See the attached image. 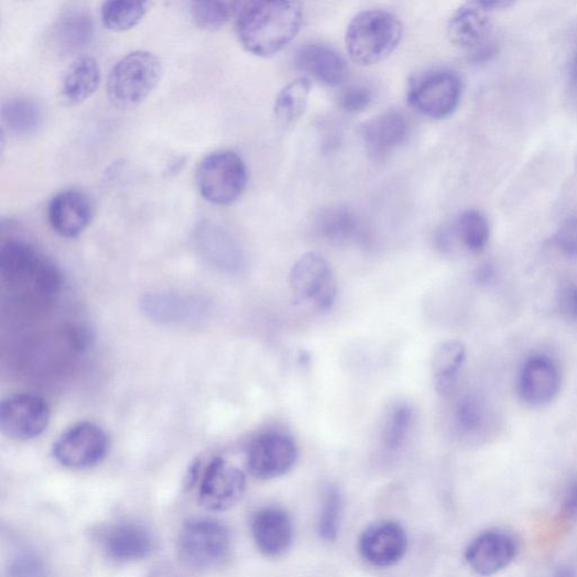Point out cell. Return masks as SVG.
I'll return each mask as SVG.
<instances>
[{"mask_svg":"<svg viewBox=\"0 0 577 577\" xmlns=\"http://www.w3.org/2000/svg\"><path fill=\"white\" fill-rule=\"evenodd\" d=\"M304 9L298 2H249L236 18V34L244 50L272 57L291 44L302 30Z\"/></svg>","mask_w":577,"mask_h":577,"instance_id":"obj_1","label":"cell"},{"mask_svg":"<svg viewBox=\"0 0 577 577\" xmlns=\"http://www.w3.org/2000/svg\"><path fill=\"white\" fill-rule=\"evenodd\" d=\"M0 272L8 284L32 297L51 298L62 286L58 268L21 239L4 243L0 251Z\"/></svg>","mask_w":577,"mask_h":577,"instance_id":"obj_2","label":"cell"},{"mask_svg":"<svg viewBox=\"0 0 577 577\" xmlns=\"http://www.w3.org/2000/svg\"><path fill=\"white\" fill-rule=\"evenodd\" d=\"M402 36L403 24L394 14L382 10L364 11L348 26L347 51L356 64L372 66L390 57Z\"/></svg>","mask_w":577,"mask_h":577,"instance_id":"obj_3","label":"cell"},{"mask_svg":"<svg viewBox=\"0 0 577 577\" xmlns=\"http://www.w3.org/2000/svg\"><path fill=\"white\" fill-rule=\"evenodd\" d=\"M161 76L162 64L154 54L132 52L121 58L109 75V100L120 110L134 109L149 99Z\"/></svg>","mask_w":577,"mask_h":577,"instance_id":"obj_4","label":"cell"},{"mask_svg":"<svg viewBox=\"0 0 577 577\" xmlns=\"http://www.w3.org/2000/svg\"><path fill=\"white\" fill-rule=\"evenodd\" d=\"M248 167L242 157L231 151H217L206 156L197 171L200 195L216 206L235 204L247 188Z\"/></svg>","mask_w":577,"mask_h":577,"instance_id":"obj_5","label":"cell"},{"mask_svg":"<svg viewBox=\"0 0 577 577\" xmlns=\"http://www.w3.org/2000/svg\"><path fill=\"white\" fill-rule=\"evenodd\" d=\"M177 551L186 565L213 568L221 565L231 551V536L225 524L213 519H192L181 529Z\"/></svg>","mask_w":577,"mask_h":577,"instance_id":"obj_6","label":"cell"},{"mask_svg":"<svg viewBox=\"0 0 577 577\" xmlns=\"http://www.w3.org/2000/svg\"><path fill=\"white\" fill-rule=\"evenodd\" d=\"M288 282L295 303L317 312L330 311L338 296V284L330 264L315 252L306 253L295 263Z\"/></svg>","mask_w":577,"mask_h":577,"instance_id":"obj_7","label":"cell"},{"mask_svg":"<svg viewBox=\"0 0 577 577\" xmlns=\"http://www.w3.org/2000/svg\"><path fill=\"white\" fill-rule=\"evenodd\" d=\"M462 84L450 70L429 72L414 80L409 89V102L421 115L440 120L458 108Z\"/></svg>","mask_w":577,"mask_h":577,"instance_id":"obj_8","label":"cell"},{"mask_svg":"<svg viewBox=\"0 0 577 577\" xmlns=\"http://www.w3.org/2000/svg\"><path fill=\"white\" fill-rule=\"evenodd\" d=\"M109 449L107 432L99 425L83 422L63 433L54 445V457L65 467L85 469L100 464Z\"/></svg>","mask_w":577,"mask_h":577,"instance_id":"obj_9","label":"cell"},{"mask_svg":"<svg viewBox=\"0 0 577 577\" xmlns=\"http://www.w3.org/2000/svg\"><path fill=\"white\" fill-rule=\"evenodd\" d=\"M298 459V447L293 437L279 431L258 436L248 450V467L259 479H273L291 471Z\"/></svg>","mask_w":577,"mask_h":577,"instance_id":"obj_10","label":"cell"},{"mask_svg":"<svg viewBox=\"0 0 577 577\" xmlns=\"http://www.w3.org/2000/svg\"><path fill=\"white\" fill-rule=\"evenodd\" d=\"M199 501L210 511H226L243 498L247 477L222 458H215L199 476Z\"/></svg>","mask_w":577,"mask_h":577,"instance_id":"obj_11","label":"cell"},{"mask_svg":"<svg viewBox=\"0 0 577 577\" xmlns=\"http://www.w3.org/2000/svg\"><path fill=\"white\" fill-rule=\"evenodd\" d=\"M52 411L40 396L17 394L7 399L0 409V426L11 439L26 442L42 435L50 425Z\"/></svg>","mask_w":577,"mask_h":577,"instance_id":"obj_12","label":"cell"},{"mask_svg":"<svg viewBox=\"0 0 577 577\" xmlns=\"http://www.w3.org/2000/svg\"><path fill=\"white\" fill-rule=\"evenodd\" d=\"M448 36L458 50L470 53L476 61L488 58L493 53L489 11L479 2L467 3L453 14Z\"/></svg>","mask_w":577,"mask_h":577,"instance_id":"obj_13","label":"cell"},{"mask_svg":"<svg viewBox=\"0 0 577 577\" xmlns=\"http://www.w3.org/2000/svg\"><path fill=\"white\" fill-rule=\"evenodd\" d=\"M195 242L203 259L216 270L238 273L246 265V255L238 240L225 227L211 220L198 225Z\"/></svg>","mask_w":577,"mask_h":577,"instance_id":"obj_14","label":"cell"},{"mask_svg":"<svg viewBox=\"0 0 577 577\" xmlns=\"http://www.w3.org/2000/svg\"><path fill=\"white\" fill-rule=\"evenodd\" d=\"M409 548L404 527L393 521H381L366 529L360 540L362 557L375 567H391L400 563Z\"/></svg>","mask_w":577,"mask_h":577,"instance_id":"obj_15","label":"cell"},{"mask_svg":"<svg viewBox=\"0 0 577 577\" xmlns=\"http://www.w3.org/2000/svg\"><path fill=\"white\" fill-rule=\"evenodd\" d=\"M142 311L152 320L168 326H190L207 319L210 307L198 297L154 294L143 298Z\"/></svg>","mask_w":577,"mask_h":577,"instance_id":"obj_16","label":"cell"},{"mask_svg":"<svg viewBox=\"0 0 577 577\" xmlns=\"http://www.w3.org/2000/svg\"><path fill=\"white\" fill-rule=\"evenodd\" d=\"M94 207L83 190L70 188L59 192L50 206L47 219L55 232L65 238L83 233L91 224Z\"/></svg>","mask_w":577,"mask_h":577,"instance_id":"obj_17","label":"cell"},{"mask_svg":"<svg viewBox=\"0 0 577 577\" xmlns=\"http://www.w3.org/2000/svg\"><path fill=\"white\" fill-rule=\"evenodd\" d=\"M515 541L499 531L486 532L475 538L466 549V562L482 576L494 575L507 568L515 558Z\"/></svg>","mask_w":577,"mask_h":577,"instance_id":"obj_18","label":"cell"},{"mask_svg":"<svg viewBox=\"0 0 577 577\" xmlns=\"http://www.w3.org/2000/svg\"><path fill=\"white\" fill-rule=\"evenodd\" d=\"M295 63L300 70L306 73V77H312L328 87H338L349 77L347 61L326 44H304L296 53Z\"/></svg>","mask_w":577,"mask_h":577,"instance_id":"obj_19","label":"cell"},{"mask_svg":"<svg viewBox=\"0 0 577 577\" xmlns=\"http://www.w3.org/2000/svg\"><path fill=\"white\" fill-rule=\"evenodd\" d=\"M252 534L257 547L263 555L282 556L294 542L292 518L280 508L262 509L253 518Z\"/></svg>","mask_w":577,"mask_h":577,"instance_id":"obj_20","label":"cell"},{"mask_svg":"<svg viewBox=\"0 0 577 577\" xmlns=\"http://www.w3.org/2000/svg\"><path fill=\"white\" fill-rule=\"evenodd\" d=\"M559 388V371L549 358L538 356L525 362L520 378V393L526 403L546 404L557 395Z\"/></svg>","mask_w":577,"mask_h":577,"instance_id":"obj_21","label":"cell"},{"mask_svg":"<svg viewBox=\"0 0 577 577\" xmlns=\"http://www.w3.org/2000/svg\"><path fill=\"white\" fill-rule=\"evenodd\" d=\"M410 124L396 110L383 112L369 120L362 128L368 150L375 156L391 154L407 139Z\"/></svg>","mask_w":577,"mask_h":577,"instance_id":"obj_22","label":"cell"},{"mask_svg":"<svg viewBox=\"0 0 577 577\" xmlns=\"http://www.w3.org/2000/svg\"><path fill=\"white\" fill-rule=\"evenodd\" d=\"M105 546L110 557L120 562H134L148 558L153 553L154 540L143 525L123 522L110 529Z\"/></svg>","mask_w":577,"mask_h":577,"instance_id":"obj_23","label":"cell"},{"mask_svg":"<svg viewBox=\"0 0 577 577\" xmlns=\"http://www.w3.org/2000/svg\"><path fill=\"white\" fill-rule=\"evenodd\" d=\"M100 80L98 62L89 56L79 57L64 74L59 86L61 99L66 106H79L98 89Z\"/></svg>","mask_w":577,"mask_h":577,"instance_id":"obj_24","label":"cell"},{"mask_svg":"<svg viewBox=\"0 0 577 577\" xmlns=\"http://www.w3.org/2000/svg\"><path fill=\"white\" fill-rule=\"evenodd\" d=\"M42 106L30 98H15L2 109L4 129L17 137L26 138L36 134L44 124Z\"/></svg>","mask_w":577,"mask_h":577,"instance_id":"obj_25","label":"cell"},{"mask_svg":"<svg viewBox=\"0 0 577 577\" xmlns=\"http://www.w3.org/2000/svg\"><path fill=\"white\" fill-rule=\"evenodd\" d=\"M312 92V79L303 76L288 83L274 101V117L284 127L295 124L305 113Z\"/></svg>","mask_w":577,"mask_h":577,"instance_id":"obj_26","label":"cell"},{"mask_svg":"<svg viewBox=\"0 0 577 577\" xmlns=\"http://www.w3.org/2000/svg\"><path fill=\"white\" fill-rule=\"evenodd\" d=\"M91 18L83 12L65 14L55 26V41L64 53L84 51L92 40Z\"/></svg>","mask_w":577,"mask_h":577,"instance_id":"obj_27","label":"cell"},{"mask_svg":"<svg viewBox=\"0 0 577 577\" xmlns=\"http://www.w3.org/2000/svg\"><path fill=\"white\" fill-rule=\"evenodd\" d=\"M466 359L465 346L456 340L445 341L433 351L432 373L440 393L448 392Z\"/></svg>","mask_w":577,"mask_h":577,"instance_id":"obj_28","label":"cell"},{"mask_svg":"<svg viewBox=\"0 0 577 577\" xmlns=\"http://www.w3.org/2000/svg\"><path fill=\"white\" fill-rule=\"evenodd\" d=\"M317 228L320 235L331 243L349 242L359 233V221L356 215L342 207L328 208L317 218Z\"/></svg>","mask_w":577,"mask_h":577,"instance_id":"obj_29","label":"cell"},{"mask_svg":"<svg viewBox=\"0 0 577 577\" xmlns=\"http://www.w3.org/2000/svg\"><path fill=\"white\" fill-rule=\"evenodd\" d=\"M152 4L149 2H124L112 0L101 8L105 26L113 32H126L134 28L146 17Z\"/></svg>","mask_w":577,"mask_h":577,"instance_id":"obj_30","label":"cell"},{"mask_svg":"<svg viewBox=\"0 0 577 577\" xmlns=\"http://www.w3.org/2000/svg\"><path fill=\"white\" fill-rule=\"evenodd\" d=\"M456 235L471 253L483 252L490 239L489 220L478 210H467L457 219Z\"/></svg>","mask_w":577,"mask_h":577,"instance_id":"obj_31","label":"cell"},{"mask_svg":"<svg viewBox=\"0 0 577 577\" xmlns=\"http://www.w3.org/2000/svg\"><path fill=\"white\" fill-rule=\"evenodd\" d=\"M242 6L237 2H194L189 4V13L197 26L216 31L237 15Z\"/></svg>","mask_w":577,"mask_h":577,"instance_id":"obj_32","label":"cell"},{"mask_svg":"<svg viewBox=\"0 0 577 577\" xmlns=\"http://www.w3.org/2000/svg\"><path fill=\"white\" fill-rule=\"evenodd\" d=\"M413 421L414 411L409 404L394 405L383 422V445L391 450L400 448L410 435Z\"/></svg>","mask_w":577,"mask_h":577,"instance_id":"obj_33","label":"cell"},{"mask_svg":"<svg viewBox=\"0 0 577 577\" xmlns=\"http://www.w3.org/2000/svg\"><path fill=\"white\" fill-rule=\"evenodd\" d=\"M342 511V498L338 489L329 487L323 499L322 512L318 523L319 534L323 540L333 542L338 537Z\"/></svg>","mask_w":577,"mask_h":577,"instance_id":"obj_34","label":"cell"},{"mask_svg":"<svg viewBox=\"0 0 577 577\" xmlns=\"http://www.w3.org/2000/svg\"><path fill=\"white\" fill-rule=\"evenodd\" d=\"M9 575L10 577H50V569L39 555L28 552L12 559Z\"/></svg>","mask_w":577,"mask_h":577,"instance_id":"obj_35","label":"cell"},{"mask_svg":"<svg viewBox=\"0 0 577 577\" xmlns=\"http://www.w3.org/2000/svg\"><path fill=\"white\" fill-rule=\"evenodd\" d=\"M459 427L466 432L476 431L485 421V406L478 399H464L456 411Z\"/></svg>","mask_w":577,"mask_h":577,"instance_id":"obj_36","label":"cell"},{"mask_svg":"<svg viewBox=\"0 0 577 577\" xmlns=\"http://www.w3.org/2000/svg\"><path fill=\"white\" fill-rule=\"evenodd\" d=\"M372 101V91L361 85L346 88L340 96V107L348 113L363 112L371 106Z\"/></svg>","mask_w":577,"mask_h":577,"instance_id":"obj_37","label":"cell"},{"mask_svg":"<svg viewBox=\"0 0 577 577\" xmlns=\"http://www.w3.org/2000/svg\"><path fill=\"white\" fill-rule=\"evenodd\" d=\"M556 242L566 255L577 258V217L567 219L559 227Z\"/></svg>","mask_w":577,"mask_h":577,"instance_id":"obj_38","label":"cell"},{"mask_svg":"<svg viewBox=\"0 0 577 577\" xmlns=\"http://www.w3.org/2000/svg\"><path fill=\"white\" fill-rule=\"evenodd\" d=\"M558 308L570 319H577V285L568 284L558 294Z\"/></svg>","mask_w":577,"mask_h":577,"instance_id":"obj_39","label":"cell"},{"mask_svg":"<svg viewBox=\"0 0 577 577\" xmlns=\"http://www.w3.org/2000/svg\"><path fill=\"white\" fill-rule=\"evenodd\" d=\"M562 512L569 519L577 518V482H574L567 489L562 504Z\"/></svg>","mask_w":577,"mask_h":577,"instance_id":"obj_40","label":"cell"},{"mask_svg":"<svg viewBox=\"0 0 577 577\" xmlns=\"http://www.w3.org/2000/svg\"><path fill=\"white\" fill-rule=\"evenodd\" d=\"M479 4L489 12L493 10L508 9L513 6V3L508 2V0H491V2H479Z\"/></svg>","mask_w":577,"mask_h":577,"instance_id":"obj_41","label":"cell"},{"mask_svg":"<svg viewBox=\"0 0 577 577\" xmlns=\"http://www.w3.org/2000/svg\"><path fill=\"white\" fill-rule=\"evenodd\" d=\"M553 577H577V575L574 568L564 565L555 570Z\"/></svg>","mask_w":577,"mask_h":577,"instance_id":"obj_42","label":"cell"},{"mask_svg":"<svg viewBox=\"0 0 577 577\" xmlns=\"http://www.w3.org/2000/svg\"><path fill=\"white\" fill-rule=\"evenodd\" d=\"M569 73H570L571 79L577 84V52L571 58L570 66H569Z\"/></svg>","mask_w":577,"mask_h":577,"instance_id":"obj_43","label":"cell"}]
</instances>
